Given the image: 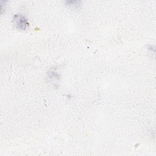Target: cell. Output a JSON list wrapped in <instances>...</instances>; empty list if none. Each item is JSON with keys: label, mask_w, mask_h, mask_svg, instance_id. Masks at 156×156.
<instances>
[{"label": "cell", "mask_w": 156, "mask_h": 156, "mask_svg": "<svg viewBox=\"0 0 156 156\" xmlns=\"http://www.w3.org/2000/svg\"><path fill=\"white\" fill-rule=\"evenodd\" d=\"M66 5L73 8H77L80 5V1H66Z\"/></svg>", "instance_id": "cell-2"}, {"label": "cell", "mask_w": 156, "mask_h": 156, "mask_svg": "<svg viewBox=\"0 0 156 156\" xmlns=\"http://www.w3.org/2000/svg\"><path fill=\"white\" fill-rule=\"evenodd\" d=\"M13 20L16 27L20 29H24L27 25L26 18L21 15H15Z\"/></svg>", "instance_id": "cell-1"}]
</instances>
